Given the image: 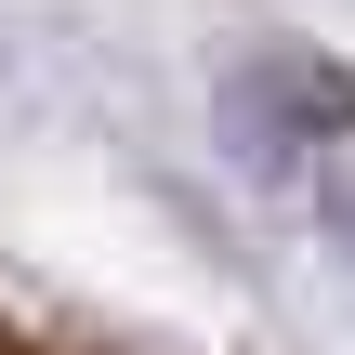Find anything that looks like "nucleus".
<instances>
[{
    "label": "nucleus",
    "mask_w": 355,
    "mask_h": 355,
    "mask_svg": "<svg viewBox=\"0 0 355 355\" xmlns=\"http://www.w3.org/2000/svg\"><path fill=\"white\" fill-rule=\"evenodd\" d=\"M0 355H13V343H0Z\"/></svg>",
    "instance_id": "f257e3e1"
}]
</instances>
